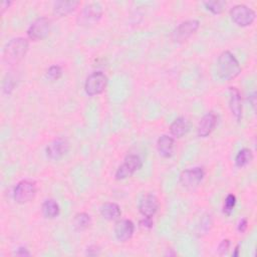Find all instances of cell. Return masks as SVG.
<instances>
[{"instance_id":"10","label":"cell","mask_w":257,"mask_h":257,"mask_svg":"<svg viewBox=\"0 0 257 257\" xmlns=\"http://www.w3.org/2000/svg\"><path fill=\"white\" fill-rule=\"evenodd\" d=\"M205 177V171L201 167L187 169L180 174V183L186 189H195Z\"/></svg>"},{"instance_id":"14","label":"cell","mask_w":257,"mask_h":257,"mask_svg":"<svg viewBox=\"0 0 257 257\" xmlns=\"http://www.w3.org/2000/svg\"><path fill=\"white\" fill-rule=\"evenodd\" d=\"M218 122V116L213 111L207 112L200 120L197 127V135L200 138L208 137L216 127Z\"/></svg>"},{"instance_id":"15","label":"cell","mask_w":257,"mask_h":257,"mask_svg":"<svg viewBox=\"0 0 257 257\" xmlns=\"http://www.w3.org/2000/svg\"><path fill=\"white\" fill-rule=\"evenodd\" d=\"M229 106L236 120L240 121L242 119L243 106H242L241 93L237 87L231 86L229 89Z\"/></svg>"},{"instance_id":"5","label":"cell","mask_w":257,"mask_h":257,"mask_svg":"<svg viewBox=\"0 0 257 257\" xmlns=\"http://www.w3.org/2000/svg\"><path fill=\"white\" fill-rule=\"evenodd\" d=\"M230 16L236 25L247 27L255 21L256 13L253 9L244 4H237L230 9Z\"/></svg>"},{"instance_id":"26","label":"cell","mask_w":257,"mask_h":257,"mask_svg":"<svg viewBox=\"0 0 257 257\" xmlns=\"http://www.w3.org/2000/svg\"><path fill=\"white\" fill-rule=\"evenodd\" d=\"M14 84H15V82L13 81V79L10 76H8V78H5V80L3 82V91H4V93L9 94L12 91V89L14 87Z\"/></svg>"},{"instance_id":"17","label":"cell","mask_w":257,"mask_h":257,"mask_svg":"<svg viewBox=\"0 0 257 257\" xmlns=\"http://www.w3.org/2000/svg\"><path fill=\"white\" fill-rule=\"evenodd\" d=\"M79 5V1H56L53 5V13L59 17L66 16L73 12Z\"/></svg>"},{"instance_id":"34","label":"cell","mask_w":257,"mask_h":257,"mask_svg":"<svg viewBox=\"0 0 257 257\" xmlns=\"http://www.w3.org/2000/svg\"><path fill=\"white\" fill-rule=\"evenodd\" d=\"M239 255V245L235 247V252L233 253V256H238Z\"/></svg>"},{"instance_id":"33","label":"cell","mask_w":257,"mask_h":257,"mask_svg":"<svg viewBox=\"0 0 257 257\" xmlns=\"http://www.w3.org/2000/svg\"><path fill=\"white\" fill-rule=\"evenodd\" d=\"M249 101H250L251 105H252L253 107H255V105H256V92H255V91H253V92L249 95Z\"/></svg>"},{"instance_id":"22","label":"cell","mask_w":257,"mask_h":257,"mask_svg":"<svg viewBox=\"0 0 257 257\" xmlns=\"http://www.w3.org/2000/svg\"><path fill=\"white\" fill-rule=\"evenodd\" d=\"M252 160H253L252 151L247 148H244L238 152V154L235 158V165L238 168H243V167L247 166L248 164H250Z\"/></svg>"},{"instance_id":"23","label":"cell","mask_w":257,"mask_h":257,"mask_svg":"<svg viewBox=\"0 0 257 257\" xmlns=\"http://www.w3.org/2000/svg\"><path fill=\"white\" fill-rule=\"evenodd\" d=\"M203 5L206 7L207 10H209L213 14H220L223 12L226 6V1H204Z\"/></svg>"},{"instance_id":"4","label":"cell","mask_w":257,"mask_h":257,"mask_svg":"<svg viewBox=\"0 0 257 257\" xmlns=\"http://www.w3.org/2000/svg\"><path fill=\"white\" fill-rule=\"evenodd\" d=\"M103 9L98 2H91L86 4L77 17L79 25L90 26L96 24L102 17Z\"/></svg>"},{"instance_id":"16","label":"cell","mask_w":257,"mask_h":257,"mask_svg":"<svg viewBox=\"0 0 257 257\" xmlns=\"http://www.w3.org/2000/svg\"><path fill=\"white\" fill-rule=\"evenodd\" d=\"M157 149L163 158H171L174 155L176 149L174 138L168 135L161 136L157 142Z\"/></svg>"},{"instance_id":"25","label":"cell","mask_w":257,"mask_h":257,"mask_svg":"<svg viewBox=\"0 0 257 257\" xmlns=\"http://www.w3.org/2000/svg\"><path fill=\"white\" fill-rule=\"evenodd\" d=\"M46 77L49 80H57L61 77L62 75V69L59 65H51L48 67V69L46 70Z\"/></svg>"},{"instance_id":"8","label":"cell","mask_w":257,"mask_h":257,"mask_svg":"<svg viewBox=\"0 0 257 257\" xmlns=\"http://www.w3.org/2000/svg\"><path fill=\"white\" fill-rule=\"evenodd\" d=\"M50 28V20L47 17H38L30 23L27 29V36L32 41L42 40L48 36Z\"/></svg>"},{"instance_id":"31","label":"cell","mask_w":257,"mask_h":257,"mask_svg":"<svg viewBox=\"0 0 257 257\" xmlns=\"http://www.w3.org/2000/svg\"><path fill=\"white\" fill-rule=\"evenodd\" d=\"M15 254L17 256H29L30 255V252L28 251V249H26L25 247H19L17 249V251L15 252Z\"/></svg>"},{"instance_id":"11","label":"cell","mask_w":257,"mask_h":257,"mask_svg":"<svg viewBox=\"0 0 257 257\" xmlns=\"http://www.w3.org/2000/svg\"><path fill=\"white\" fill-rule=\"evenodd\" d=\"M69 149V144L65 139L58 138L52 141L45 149V154L47 159L50 161H58L61 159Z\"/></svg>"},{"instance_id":"32","label":"cell","mask_w":257,"mask_h":257,"mask_svg":"<svg viewBox=\"0 0 257 257\" xmlns=\"http://www.w3.org/2000/svg\"><path fill=\"white\" fill-rule=\"evenodd\" d=\"M11 1H3L2 3H1V9H0V12H1V14H3L4 13V11L7 9V8H9V6L11 5Z\"/></svg>"},{"instance_id":"30","label":"cell","mask_w":257,"mask_h":257,"mask_svg":"<svg viewBox=\"0 0 257 257\" xmlns=\"http://www.w3.org/2000/svg\"><path fill=\"white\" fill-rule=\"evenodd\" d=\"M98 253H99V248L96 245H90L86 249V255L88 256H94V255H97Z\"/></svg>"},{"instance_id":"20","label":"cell","mask_w":257,"mask_h":257,"mask_svg":"<svg viewBox=\"0 0 257 257\" xmlns=\"http://www.w3.org/2000/svg\"><path fill=\"white\" fill-rule=\"evenodd\" d=\"M60 208L58 203L53 199L45 200L41 205V213L47 219H54L59 215Z\"/></svg>"},{"instance_id":"1","label":"cell","mask_w":257,"mask_h":257,"mask_svg":"<svg viewBox=\"0 0 257 257\" xmlns=\"http://www.w3.org/2000/svg\"><path fill=\"white\" fill-rule=\"evenodd\" d=\"M240 72L241 66L235 55L229 50L223 51L217 60L218 76L225 81H230L236 78Z\"/></svg>"},{"instance_id":"3","label":"cell","mask_w":257,"mask_h":257,"mask_svg":"<svg viewBox=\"0 0 257 257\" xmlns=\"http://www.w3.org/2000/svg\"><path fill=\"white\" fill-rule=\"evenodd\" d=\"M37 191L36 183L32 180H22L14 188L13 199L18 204H26L34 199Z\"/></svg>"},{"instance_id":"13","label":"cell","mask_w":257,"mask_h":257,"mask_svg":"<svg viewBox=\"0 0 257 257\" xmlns=\"http://www.w3.org/2000/svg\"><path fill=\"white\" fill-rule=\"evenodd\" d=\"M114 236L119 242H126L130 240L135 232V224L128 219L118 220L114 225Z\"/></svg>"},{"instance_id":"21","label":"cell","mask_w":257,"mask_h":257,"mask_svg":"<svg viewBox=\"0 0 257 257\" xmlns=\"http://www.w3.org/2000/svg\"><path fill=\"white\" fill-rule=\"evenodd\" d=\"M72 225L75 230L83 231L91 225V217L89 214H87L85 212L77 213L73 218Z\"/></svg>"},{"instance_id":"7","label":"cell","mask_w":257,"mask_h":257,"mask_svg":"<svg viewBox=\"0 0 257 257\" xmlns=\"http://www.w3.org/2000/svg\"><path fill=\"white\" fill-rule=\"evenodd\" d=\"M200 27V22L196 19L186 20L180 23L172 32V40L177 43H183L187 41L192 35H194Z\"/></svg>"},{"instance_id":"28","label":"cell","mask_w":257,"mask_h":257,"mask_svg":"<svg viewBox=\"0 0 257 257\" xmlns=\"http://www.w3.org/2000/svg\"><path fill=\"white\" fill-rule=\"evenodd\" d=\"M153 218L150 217H144L141 221H140V227L143 229H151L153 227Z\"/></svg>"},{"instance_id":"18","label":"cell","mask_w":257,"mask_h":257,"mask_svg":"<svg viewBox=\"0 0 257 257\" xmlns=\"http://www.w3.org/2000/svg\"><path fill=\"white\" fill-rule=\"evenodd\" d=\"M190 130V124L187 118L184 116L177 117L170 125V133L175 138L184 137Z\"/></svg>"},{"instance_id":"19","label":"cell","mask_w":257,"mask_h":257,"mask_svg":"<svg viewBox=\"0 0 257 257\" xmlns=\"http://www.w3.org/2000/svg\"><path fill=\"white\" fill-rule=\"evenodd\" d=\"M100 214L107 221H115L120 218L121 211L117 204L105 203L100 208Z\"/></svg>"},{"instance_id":"12","label":"cell","mask_w":257,"mask_h":257,"mask_svg":"<svg viewBox=\"0 0 257 257\" xmlns=\"http://www.w3.org/2000/svg\"><path fill=\"white\" fill-rule=\"evenodd\" d=\"M159 209V201L153 194L144 195L139 202L140 213L144 217L153 218Z\"/></svg>"},{"instance_id":"2","label":"cell","mask_w":257,"mask_h":257,"mask_svg":"<svg viewBox=\"0 0 257 257\" xmlns=\"http://www.w3.org/2000/svg\"><path fill=\"white\" fill-rule=\"evenodd\" d=\"M29 42L26 38L16 37L11 39L3 50V61L7 65L18 64L26 55Z\"/></svg>"},{"instance_id":"6","label":"cell","mask_w":257,"mask_h":257,"mask_svg":"<svg viewBox=\"0 0 257 257\" xmlns=\"http://www.w3.org/2000/svg\"><path fill=\"white\" fill-rule=\"evenodd\" d=\"M106 85V75L101 71H94L86 77L84 82V91L89 96L97 95L104 91Z\"/></svg>"},{"instance_id":"9","label":"cell","mask_w":257,"mask_h":257,"mask_svg":"<svg viewBox=\"0 0 257 257\" xmlns=\"http://www.w3.org/2000/svg\"><path fill=\"white\" fill-rule=\"evenodd\" d=\"M143 167V161L138 155H128L125 157L123 163L118 167L115 172L116 180H124L133 176L137 171Z\"/></svg>"},{"instance_id":"24","label":"cell","mask_w":257,"mask_h":257,"mask_svg":"<svg viewBox=\"0 0 257 257\" xmlns=\"http://www.w3.org/2000/svg\"><path fill=\"white\" fill-rule=\"evenodd\" d=\"M236 205V197L233 194H229L225 200H224V205H223V213L225 215H230Z\"/></svg>"},{"instance_id":"29","label":"cell","mask_w":257,"mask_h":257,"mask_svg":"<svg viewBox=\"0 0 257 257\" xmlns=\"http://www.w3.org/2000/svg\"><path fill=\"white\" fill-rule=\"evenodd\" d=\"M247 227H248V221L246 218H242L239 220L238 222V225H237V229L240 233H244L246 230H247Z\"/></svg>"},{"instance_id":"27","label":"cell","mask_w":257,"mask_h":257,"mask_svg":"<svg viewBox=\"0 0 257 257\" xmlns=\"http://www.w3.org/2000/svg\"><path fill=\"white\" fill-rule=\"evenodd\" d=\"M230 247V241L228 239H224L218 246V252L220 255H224L225 253H227V251L229 250Z\"/></svg>"}]
</instances>
